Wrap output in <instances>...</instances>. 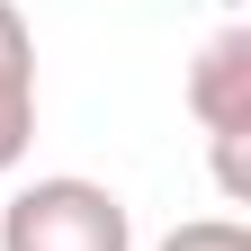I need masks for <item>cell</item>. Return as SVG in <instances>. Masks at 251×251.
Masks as SVG:
<instances>
[{
  "instance_id": "1",
  "label": "cell",
  "mask_w": 251,
  "mask_h": 251,
  "mask_svg": "<svg viewBox=\"0 0 251 251\" xmlns=\"http://www.w3.org/2000/svg\"><path fill=\"white\" fill-rule=\"evenodd\" d=\"M0 251H135V206L90 171L18 179L0 206Z\"/></svg>"
},
{
  "instance_id": "2",
  "label": "cell",
  "mask_w": 251,
  "mask_h": 251,
  "mask_svg": "<svg viewBox=\"0 0 251 251\" xmlns=\"http://www.w3.org/2000/svg\"><path fill=\"white\" fill-rule=\"evenodd\" d=\"M179 99H188V117H198V135H206L215 198L242 206V198H251V27H242V18H225L198 54H188Z\"/></svg>"
},
{
  "instance_id": "3",
  "label": "cell",
  "mask_w": 251,
  "mask_h": 251,
  "mask_svg": "<svg viewBox=\"0 0 251 251\" xmlns=\"http://www.w3.org/2000/svg\"><path fill=\"white\" fill-rule=\"evenodd\" d=\"M36 108H45V90H36V27H27L18 0H0V179L36 144Z\"/></svg>"
},
{
  "instance_id": "4",
  "label": "cell",
  "mask_w": 251,
  "mask_h": 251,
  "mask_svg": "<svg viewBox=\"0 0 251 251\" xmlns=\"http://www.w3.org/2000/svg\"><path fill=\"white\" fill-rule=\"evenodd\" d=\"M152 251H251V225L242 215H188V225H171Z\"/></svg>"
}]
</instances>
